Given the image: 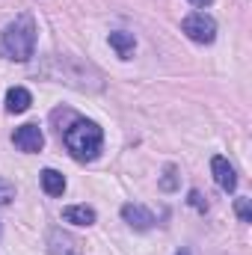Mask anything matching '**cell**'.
Returning <instances> with one entry per match:
<instances>
[{
	"label": "cell",
	"mask_w": 252,
	"mask_h": 255,
	"mask_svg": "<svg viewBox=\"0 0 252 255\" xmlns=\"http://www.w3.org/2000/svg\"><path fill=\"white\" fill-rule=\"evenodd\" d=\"M65 148L71 151V157L77 160H95L98 151H101V142H104V133L101 128L89 119H74V125L65 128L63 133Z\"/></svg>",
	"instance_id": "cell-1"
},
{
	"label": "cell",
	"mask_w": 252,
	"mask_h": 255,
	"mask_svg": "<svg viewBox=\"0 0 252 255\" xmlns=\"http://www.w3.org/2000/svg\"><path fill=\"white\" fill-rule=\"evenodd\" d=\"M3 51L18 63H27L33 57V51H36V21L30 15H18L3 30Z\"/></svg>",
	"instance_id": "cell-2"
},
{
	"label": "cell",
	"mask_w": 252,
	"mask_h": 255,
	"mask_svg": "<svg viewBox=\"0 0 252 255\" xmlns=\"http://www.w3.org/2000/svg\"><path fill=\"white\" fill-rule=\"evenodd\" d=\"M181 33H187V39L199 42V45H211V42L217 39V24H214L211 15L193 12V15H187V18L181 21Z\"/></svg>",
	"instance_id": "cell-3"
},
{
	"label": "cell",
	"mask_w": 252,
	"mask_h": 255,
	"mask_svg": "<svg viewBox=\"0 0 252 255\" xmlns=\"http://www.w3.org/2000/svg\"><path fill=\"white\" fill-rule=\"evenodd\" d=\"M12 139H15V145H18L21 151H27V154H36V151H42V145H45V133H42L39 125H21L12 133Z\"/></svg>",
	"instance_id": "cell-4"
},
{
	"label": "cell",
	"mask_w": 252,
	"mask_h": 255,
	"mask_svg": "<svg viewBox=\"0 0 252 255\" xmlns=\"http://www.w3.org/2000/svg\"><path fill=\"white\" fill-rule=\"evenodd\" d=\"M211 172H214V181L223 187L226 193H235L238 190V175H235V169H232V163L226 160V157H214L211 160Z\"/></svg>",
	"instance_id": "cell-5"
},
{
	"label": "cell",
	"mask_w": 252,
	"mask_h": 255,
	"mask_svg": "<svg viewBox=\"0 0 252 255\" xmlns=\"http://www.w3.org/2000/svg\"><path fill=\"white\" fill-rule=\"evenodd\" d=\"M122 217H125L127 226L136 229V232H148V229L154 226V214H151L148 208H142V205H130V202H127L125 208H122Z\"/></svg>",
	"instance_id": "cell-6"
},
{
	"label": "cell",
	"mask_w": 252,
	"mask_h": 255,
	"mask_svg": "<svg viewBox=\"0 0 252 255\" xmlns=\"http://www.w3.org/2000/svg\"><path fill=\"white\" fill-rule=\"evenodd\" d=\"M63 220L71 226H92L95 223V211L89 205H68L63 208Z\"/></svg>",
	"instance_id": "cell-7"
},
{
	"label": "cell",
	"mask_w": 252,
	"mask_h": 255,
	"mask_svg": "<svg viewBox=\"0 0 252 255\" xmlns=\"http://www.w3.org/2000/svg\"><path fill=\"white\" fill-rule=\"evenodd\" d=\"M30 104H33V95L24 86H12L6 92V110L9 113H24V110H30Z\"/></svg>",
	"instance_id": "cell-8"
},
{
	"label": "cell",
	"mask_w": 252,
	"mask_h": 255,
	"mask_svg": "<svg viewBox=\"0 0 252 255\" xmlns=\"http://www.w3.org/2000/svg\"><path fill=\"white\" fill-rule=\"evenodd\" d=\"M110 48H113L122 60H130V57H133V48H136V39H133V33L116 30V33H110Z\"/></svg>",
	"instance_id": "cell-9"
},
{
	"label": "cell",
	"mask_w": 252,
	"mask_h": 255,
	"mask_svg": "<svg viewBox=\"0 0 252 255\" xmlns=\"http://www.w3.org/2000/svg\"><path fill=\"white\" fill-rule=\"evenodd\" d=\"M42 190L48 193V196H63L65 193L63 172H57V169H45V172H42Z\"/></svg>",
	"instance_id": "cell-10"
},
{
	"label": "cell",
	"mask_w": 252,
	"mask_h": 255,
	"mask_svg": "<svg viewBox=\"0 0 252 255\" xmlns=\"http://www.w3.org/2000/svg\"><path fill=\"white\" fill-rule=\"evenodd\" d=\"M235 208H238V217H241V223H252L250 199H238V202H235Z\"/></svg>",
	"instance_id": "cell-11"
},
{
	"label": "cell",
	"mask_w": 252,
	"mask_h": 255,
	"mask_svg": "<svg viewBox=\"0 0 252 255\" xmlns=\"http://www.w3.org/2000/svg\"><path fill=\"white\" fill-rule=\"evenodd\" d=\"M12 199H15V187H12L9 181H3V178H0V205H9Z\"/></svg>",
	"instance_id": "cell-12"
},
{
	"label": "cell",
	"mask_w": 252,
	"mask_h": 255,
	"mask_svg": "<svg viewBox=\"0 0 252 255\" xmlns=\"http://www.w3.org/2000/svg\"><path fill=\"white\" fill-rule=\"evenodd\" d=\"M175 187H178V178H175V169L169 166V169H166V175L160 178V190H175Z\"/></svg>",
	"instance_id": "cell-13"
},
{
	"label": "cell",
	"mask_w": 252,
	"mask_h": 255,
	"mask_svg": "<svg viewBox=\"0 0 252 255\" xmlns=\"http://www.w3.org/2000/svg\"><path fill=\"white\" fill-rule=\"evenodd\" d=\"M187 202L196 208V211H208V202L202 199V193H199V190H190V199H187Z\"/></svg>",
	"instance_id": "cell-14"
},
{
	"label": "cell",
	"mask_w": 252,
	"mask_h": 255,
	"mask_svg": "<svg viewBox=\"0 0 252 255\" xmlns=\"http://www.w3.org/2000/svg\"><path fill=\"white\" fill-rule=\"evenodd\" d=\"M190 3H193V6H211L214 0H190Z\"/></svg>",
	"instance_id": "cell-15"
},
{
	"label": "cell",
	"mask_w": 252,
	"mask_h": 255,
	"mask_svg": "<svg viewBox=\"0 0 252 255\" xmlns=\"http://www.w3.org/2000/svg\"><path fill=\"white\" fill-rule=\"evenodd\" d=\"M175 255H190V253H187V250H178V253H175Z\"/></svg>",
	"instance_id": "cell-16"
}]
</instances>
